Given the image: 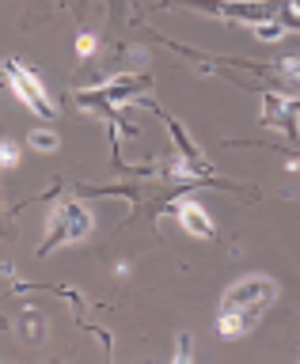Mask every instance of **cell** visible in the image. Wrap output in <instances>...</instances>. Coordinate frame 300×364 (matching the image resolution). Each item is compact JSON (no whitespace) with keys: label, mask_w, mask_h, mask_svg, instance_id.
<instances>
[{"label":"cell","mask_w":300,"mask_h":364,"mask_svg":"<svg viewBox=\"0 0 300 364\" xmlns=\"http://www.w3.org/2000/svg\"><path fill=\"white\" fill-rule=\"evenodd\" d=\"M278 76L289 91H300V57H285V61L278 65Z\"/></svg>","instance_id":"8992f818"},{"label":"cell","mask_w":300,"mask_h":364,"mask_svg":"<svg viewBox=\"0 0 300 364\" xmlns=\"http://www.w3.org/2000/svg\"><path fill=\"white\" fill-rule=\"evenodd\" d=\"M274 300H278V284H274L270 277H259L255 273V277L236 281L232 289L224 292L221 311H217V334H221L224 341H236V338L251 334Z\"/></svg>","instance_id":"6da1fadb"},{"label":"cell","mask_w":300,"mask_h":364,"mask_svg":"<svg viewBox=\"0 0 300 364\" xmlns=\"http://www.w3.org/2000/svg\"><path fill=\"white\" fill-rule=\"evenodd\" d=\"M57 144H61V136H57L53 129H34L31 133V148H38V152H53Z\"/></svg>","instance_id":"52a82bcc"},{"label":"cell","mask_w":300,"mask_h":364,"mask_svg":"<svg viewBox=\"0 0 300 364\" xmlns=\"http://www.w3.org/2000/svg\"><path fill=\"white\" fill-rule=\"evenodd\" d=\"M76 53H80V57L95 53V38H91V34H80V38H76Z\"/></svg>","instance_id":"9c48e42d"},{"label":"cell","mask_w":300,"mask_h":364,"mask_svg":"<svg viewBox=\"0 0 300 364\" xmlns=\"http://www.w3.org/2000/svg\"><path fill=\"white\" fill-rule=\"evenodd\" d=\"M91 232V213L80 209V205L65 201V205H53V213L46 216V250L57 247V243H76Z\"/></svg>","instance_id":"7a4b0ae2"},{"label":"cell","mask_w":300,"mask_h":364,"mask_svg":"<svg viewBox=\"0 0 300 364\" xmlns=\"http://www.w3.org/2000/svg\"><path fill=\"white\" fill-rule=\"evenodd\" d=\"M267 125H281V129H296V118H300V102H285L281 95H267Z\"/></svg>","instance_id":"5b68a950"},{"label":"cell","mask_w":300,"mask_h":364,"mask_svg":"<svg viewBox=\"0 0 300 364\" xmlns=\"http://www.w3.org/2000/svg\"><path fill=\"white\" fill-rule=\"evenodd\" d=\"M171 364H190V341H187V338L179 341V349H175V360H171Z\"/></svg>","instance_id":"30bf717a"},{"label":"cell","mask_w":300,"mask_h":364,"mask_svg":"<svg viewBox=\"0 0 300 364\" xmlns=\"http://www.w3.org/2000/svg\"><path fill=\"white\" fill-rule=\"evenodd\" d=\"M19 164V148L11 141H0V167H16Z\"/></svg>","instance_id":"ba28073f"},{"label":"cell","mask_w":300,"mask_h":364,"mask_svg":"<svg viewBox=\"0 0 300 364\" xmlns=\"http://www.w3.org/2000/svg\"><path fill=\"white\" fill-rule=\"evenodd\" d=\"M289 167H293V171H300V159H289Z\"/></svg>","instance_id":"8fae6325"},{"label":"cell","mask_w":300,"mask_h":364,"mask_svg":"<svg viewBox=\"0 0 300 364\" xmlns=\"http://www.w3.org/2000/svg\"><path fill=\"white\" fill-rule=\"evenodd\" d=\"M175 216H179V224H182V232H190V235H198V239H213V216L202 209L198 201H190V198H182L175 205Z\"/></svg>","instance_id":"277c9868"},{"label":"cell","mask_w":300,"mask_h":364,"mask_svg":"<svg viewBox=\"0 0 300 364\" xmlns=\"http://www.w3.org/2000/svg\"><path fill=\"white\" fill-rule=\"evenodd\" d=\"M4 73H8V84H11V91L19 95L23 107H31L38 118H53V102H50V95L42 91V80H38V76L27 73V68L16 65V61H8Z\"/></svg>","instance_id":"3957f363"}]
</instances>
